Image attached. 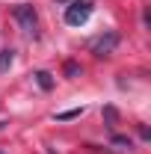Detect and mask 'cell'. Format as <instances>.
<instances>
[{"label":"cell","mask_w":151,"mask_h":154,"mask_svg":"<svg viewBox=\"0 0 151 154\" xmlns=\"http://www.w3.org/2000/svg\"><path fill=\"white\" fill-rule=\"evenodd\" d=\"M12 15L15 21L21 24V30L27 33V36H39V15L33 6H27V3H18L15 9H12Z\"/></svg>","instance_id":"obj_1"},{"label":"cell","mask_w":151,"mask_h":154,"mask_svg":"<svg viewBox=\"0 0 151 154\" xmlns=\"http://www.w3.org/2000/svg\"><path fill=\"white\" fill-rule=\"evenodd\" d=\"M89 15H92V3L89 0H74L71 6H65V24H71V27L86 24Z\"/></svg>","instance_id":"obj_2"},{"label":"cell","mask_w":151,"mask_h":154,"mask_svg":"<svg viewBox=\"0 0 151 154\" xmlns=\"http://www.w3.org/2000/svg\"><path fill=\"white\" fill-rule=\"evenodd\" d=\"M116 48H119V33H113V30L104 33V36H98L92 42V54L95 57H110Z\"/></svg>","instance_id":"obj_3"},{"label":"cell","mask_w":151,"mask_h":154,"mask_svg":"<svg viewBox=\"0 0 151 154\" xmlns=\"http://www.w3.org/2000/svg\"><path fill=\"white\" fill-rule=\"evenodd\" d=\"M12 59H15V51H12V48H3V51H0V71H6V68L12 65Z\"/></svg>","instance_id":"obj_4"},{"label":"cell","mask_w":151,"mask_h":154,"mask_svg":"<svg viewBox=\"0 0 151 154\" xmlns=\"http://www.w3.org/2000/svg\"><path fill=\"white\" fill-rule=\"evenodd\" d=\"M36 83L42 86V89H51V86H54V80H51L48 71H39V74H36Z\"/></svg>","instance_id":"obj_5"},{"label":"cell","mask_w":151,"mask_h":154,"mask_svg":"<svg viewBox=\"0 0 151 154\" xmlns=\"http://www.w3.org/2000/svg\"><path fill=\"white\" fill-rule=\"evenodd\" d=\"M65 74H68V77H77V74H80V65H77V62H65Z\"/></svg>","instance_id":"obj_6"},{"label":"cell","mask_w":151,"mask_h":154,"mask_svg":"<svg viewBox=\"0 0 151 154\" xmlns=\"http://www.w3.org/2000/svg\"><path fill=\"white\" fill-rule=\"evenodd\" d=\"M80 113H83V110H68V113H59L57 119H59V122H68V119H77Z\"/></svg>","instance_id":"obj_7"},{"label":"cell","mask_w":151,"mask_h":154,"mask_svg":"<svg viewBox=\"0 0 151 154\" xmlns=\"http://www.w3.org/2000/svg\"><path fill=\"white\" fill-rule=\"evenodd\" d=\"M104 116H107V122H110V125H116V110H113V107H107Z\"/></svg>","instance_id":"obj_8"},{"label":"cell","mask_w":151,"mask_h":154,"mask_svg":"<svg viewBox=\"0 0 151 154\" xmlns=\"http://www.w3.org/2000/svg\"><path fill=\"white\" fill-rule=\"evenodd\" d=\"M0 131H3V122H0Z\"/></svg>","instance_id":"obj_9"}]
</instances>
